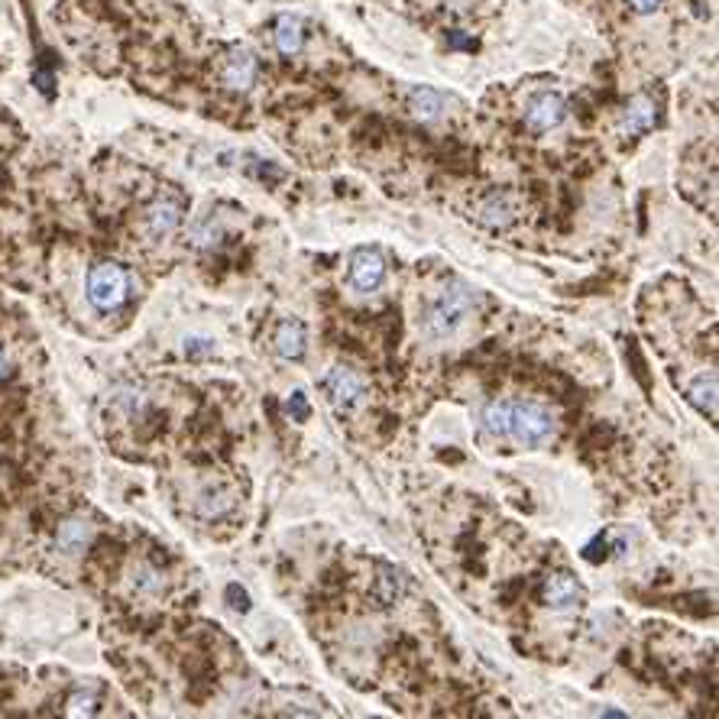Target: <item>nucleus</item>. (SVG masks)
<instances>
[{"label": "nucleus", "mask_w": 719, "mask_h": 719, "mask_svg": "<svg viewBox=\"0 0 719 719\" xmlns=\"http://www.w3.org/2000/svg\"><path fill=\"white\" fill-rule=\"evenodd\" d=\"M474 292L464 285V282H454V285H444V289L438 292V295L431 298L428 312H424V334L428 337H451L454 331H457L460 325H464V318H467L470 312H474Z\"/></svg>", "instance_id": "nucleus-1"}, {"label": "nucleus", "mask_w": 719, "mask_h": 719, "mask_svg": "<svg viewBox=\"0 0 719 719\" xmlns=\"http://www.w3.org/2000/svg\"><path fill=\"white\" fill-rule=\"evenodd\" d=\"M130 298V273L120 263H95L88 269V302L97 312H117Z\"/></svg>", "instance_id": "nucleus-2"}, {"label": "nucleus", "mask_w": 719, "mask_h": 719, "mask_svg": "<svg viewBox=\"0 0 719 719\" xmlns=\"http://www.w3.org/2000/svg\"><path fill=\"white\" fill-rule=\"evenodd\" d=\"M557 418L548 405L542 402H512V418H509V434L519 444L525 447H538L544 441L554 438Z\"/></svg>", "instance_id": "nucleus-3"}, {"label": "nucleus", "mask_w": 719, "mask_h": 719, "mask_svg": "<svg viewBox=\"0 0 719 719\" xmlns=\"http://www.w3.org/2000/svg\"><path fill=\"white\" fill-rule=\"evenodd\" d=\"M564 117H567V101L557 91H542L525 105V124L534 134H548L564 124Z\"/></svg>", "instance_id": "nucleus-4"}, {"label": "nucleus", "mask_w": 719, "mask_h": 719, "mask_svg": "<svg viewBox=\"0 0 719 719\" xmlns=\"http://www.w3.org/2000/svg\"><path fill=\"white\" fill-rule=\"evenodd\" d=\"M386 279V260L373 246H360L350 256V285L356 292H376Z\"/></svg>", "instance_id": "nucleus-5"}, {"label": "nucleus", "mask_w": 719, "mask_h": 719, "mask_svg": "<svg viewBox=\"0 0 719 719\" xmlns=\"http://www.w3.org/2000/svg\"><path fill=\"white\" fill-rule=\"evenodd\" d=\"M321 386H325L327 402H331L337 412H350V408L360 402V395H364V383H360V376H356L354 370H344V366H334V370L325 376Z\"/></svg>", "instance_id": "nucleus-6"}, {"label": "nucleus", "mask_w": 719, "mask_h": 719, "mask_svg": "<svg viewBox=\"0 0 719 719\" xmlns=\"http://www.w3.org/2000/svg\"><path fill=\"white\" fill-rule=\"evenodd\" d=\"M178 224H182V205H178L175 198H169V195L153 201L146 208V215H143V230H146L153 240L172 237L178 230Z\"/></svg>", "instance_id": "nucleus-7"}, {"label": "nucleus", "mask_w": 719, "mask_h": 719, "mask_svg": "<svg viewBox=\"0 0 719 719\" xmlns=\"http://www.w3.org/2000/svg\"><path fill=\"white\" fill-rule=\"evenodd\" d=\"M256 72H260V65L253 59V53H246V49H230L227 59H224L221 78L230 91H250L253 82H256Z\"/></svg>", "instance_id": "nucleus-8"}, {"label": "nucleus", "mask_w": 719, "mask_h": 719, "mask_svg": "<svg viewBox=\"0 0 719 719\" xmlns=\"http://www.w3.org/2000/svg\"><path fill=\"white\" fill-rule=\"evenodd\" d=\"M580 600V584L567 571H557L551 577H544L542 584V603L551 609H567Z\"/></svg>", "instance_id": "nucleus-9"}, {"label": "nucleus", "mask_w": 719, "mask_h": 719, "mask_svg": "<svg viewBox=\"0 0 719 719\" xmlns=\"http://www.w3.org/2000/svg\"><path fill=\"white\" fill-rule=\"evenodd\" d=\"M654 117H658V107H654V101L648 95H638V97H632L629 105H625L619 126H623L625 136H642L645 130H652V126H654Z\"/></svg>", "instance_id": "nucleus-10"}, {"label": "nucleus", "mask_w": 719, "mask_h": 719, "mask_svg": "<svg viewBox=\"0 0 719 719\" xmlns=\"http://www.w3.org/2000/svg\"><path fill=\"white\" fill-rule=\"evenodd\" d=\"M275 344V354L285 356V360H302L305 356V344H308V337H305V325L302 321H282L279 331H275L273 337Z\"/></svg>", "instance_id": "nucleus-11"}, {"label": "nucleus", "mask_w": 719, "mask_h": 719, "mask_svg": "<svg viewBox=\"0 0 719 719\" xmlns=\"http://www.w3.org/2000/svg\"><path fill=\"white\" fill-rule=\"evenodd\" d=\"M91 538V525L85 519H68L59 525L55 532V548L65 551V554H75V551H82Z\"/></svg>", "instance_id": "nucleus-12"}, {"label": "nucleus", "mask_w": 719, "mask_h": 719, "mask_svg": "<svg viewBox=\"0 0 719 719\" xmlns=\"http://www.w3.org/2000/svg\"><path fill=\"white\" fill-rule=\"evenodd\" d=\"M483 224H490V227H509L515 221V208H512V201L505 195H490V198L483 201L480 211H476Z\"/></svg>", "instance_id": "nucleus-13"}, {"label": "nucleus", "mask_w": 719, "mask_h": 719, "mask_svg": "<svg viewBox=\"0 0 719 719\" xmlns=\"http://www.w3.org/2000/svg\"><path fill=\"white\" fill-rule=\"evenodd\" d=\"M305 43V26L298 16H279L275 23V45H279V53L285 55H295Z\"/></svg>", "instance_id": "nucleus-14"}, {"label": "nucleus", "mask_w": 719, "mask_h": 719, "mask_svg": "<svg viewBox=\"0 0 719 719\" xmlns=\"http://www.w3.org/2000/svg\"><path fill=\"white\" fill-rule=\"evenodd\" d=\"M408 111L415 114L418 120H438L444 111V97L431 88H415L408 95Z\"/></svg>", "instance_id": "nucleus-15"}, {"label": "nucleus", "mask_w": 719, "mask_h": 719, "mask_svg": "<svg viewBox=\"0 0 719 719\" xmlns=\"http://www.w3.org/2000/svg\"><path fill=\"white\" fill-rule=\"evenodd\" d=\"M687 399L704 412V415L716 418V376H700L694 386L687 389Z\"/></svg>", "instance_id": "nucleus-16"}, {"label": "nucleus", "mask_w": 719, "mask_h": 719, "mask_svg": "<svg viewBox=\"0 0 719 719\" xmlns=\"http://www.w3.org/2000/svg\"><path fill=\"white\" fill-rule=\"evenodd\" d=\"M509 418H512V402L505 399H496L483 408V428L490 431V434H496V438L509 434Z\"/></svg>", "instance_id": "nucleus-17"}, {"label": "nucleus", "mask_w": 719, "mask_h": 719, "mask_svg": "<svg viewBox=\"0 0 719 719\" xmlns=\"http://www.w3.org/2000/svg\"><path fill=\"white\" fill-rule=\"evenodd\" d=\"M376 596L383 606H393L402 596V577L395 571H383V577H376Z\"/></svg>", "instance_id": "nucleus-18"}, {"label": "nucleus", "mask_w": 719, "mask_h": 719, "mask_svg": "<svg viewBox=\"0 0 719 719\" xmlns=\"http://www.w3.org/2000/svg\"><path fill=\"white\" fill-rule=\"evenodd\" d=\"M65 713H68V716H95V713H97V694H91V690H78V694H72V697H68Z\"/></svg>", "instance_id": "nucleus-19"}, {"label": "nucleus", "mask_w": 719, "mask_h": 719, "mask_svg": "<svg viewBox=\"0 0 719 719\" xmlns=\"http://www.w3.org/2000/svg\"><path fill=\"white\" fill-rule=\"evenodd\" d=\"M198 509H201V515H221L224 509H230V496L227 493H205V496H201V503H198Z\"/></svg>", "instance_id": "nucleus-20"}, {"label": "nucleus", "mask_w": 719, "mask_h": 719, "mask_svg": "<svg viewBox=\"0 0 719 719\" xmlns=\"http://www.w3.org/2000/svg\"><path fill=\"white\" fill-rule=\"evenodd\" d=\"M285 412H289L295 422H308V415H312V405H308V399H305V393H292L289 402H285Z\"/></svg>", "instance_id": "nucleus-21"}, {"label": "nucleus", "mask_w": 719, "mask_h": 719, "mask_svg": "<svg viewBox=\"0 0 719 719\" xmlns=\"http://www.w3.org/2000/svg\"><path fill=\"white\" fill-rule=\"evenodd\" d=\"M629 7L635 10V14H654V10L661 7V0H629Z\"/></svg>", "instance_id": "nucleus-22"}, {"label": "nucleus", "mask_w": 719, "mask_h": 719, "mask_svg": "<svg viewBox=\"0 0 719 719\" xmlns=\"http://www.w3.org/2000/svg\"><path fill=\"white\" fill-rule=\"evenodd\" d=\"M227 596L234 600V603H230L234 609H246V606H250V603H246V594H244V590H237V586H227Z\"/></svg>", "instance_id": "nucleus-23"}, {"label": "nucleus", "mask_w": 719, "mask_h": 719, "mask_svg": "<svg viewBox=\"0 0 719 719\" xmlns=\"http://www.w3.org/2000/svg\"><path fill=\"white\" fill-rule=\"evenodd\" d=\"M10 373V364H7V354H4V350H0V379L7 376Z\"/></svg>", "instance_id": "nucleus-24"}]
</instances>
